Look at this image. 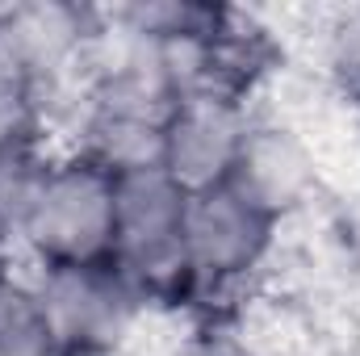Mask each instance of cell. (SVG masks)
<instances>
[{
	"instance_id": "obj_1",
	"label": "cell",
	"mask_w": 360,
	"mask_h": 356,
	"mask_svg": "<svg viewBox=\"0 0 360 356\" xmlns=\"http://www.w3.org/2000/svg\"><path fill=\"white\" fill-rule=\"evenodd\" d=\"M184 210L188 193L160 164L113 172L109 260L143 289L147 302L172 298L193 285L184 260Z\"/></svg>"
},
{
	"instance_id": "obj_2",
	"label": "cell",
	"mask_w": 360,
	"mask_h": 356,
	"mask_svg": "<svg viewBox=\"0 0 360 356\" xmlns=\"http://www.w3.org/2000/svg\"><path fill=\"white\" fill-rule=\"evenodd\" d=\"M21 248L38 265L109 260L113 252V172L80 151L59 155L21 231Z\"/></svg>"
},
{
	"instance_id": "obj_11",
	"label": "cell",
	"mask_w": 360,
	"mask_h": 356,
	"mask_svg": "<svg viewBox=\"0 0 360 356\" xmlns=\"http://www.w3.org/2000/svg\"><path fill=\"white\" fill-rule=\"evenodd\" d=\"M13 260H17V239L0 227V281H4L8 272H17V268H13Z\"/></svg>"
},
{
	"instance_id": "obj_4",
	"label": "cell",
	"mask_w": 360,
	"mask_h": 356,
	"mask_svg": "<svg viewBox=\"0 0 360 356\" xmlns=\"http://www.w3.org/2000/svg\"><path fill=\"white\" fill-rule=\"evenodd\" d=\"M276 227L235 184L188 193L184 210V260L188 281L201 289H226L269 260Z\"/></svg>"
},
{
	"instance_id": "obj_5",
	"label": "cell",
	"mask_w": 360,
	"mask_h": 356,
	"mask_svg": "<svg viewBox=\"0 0 360 356\" xmlns=\"http://www.w3.org/2000/svg\"><path fill=\"white\" fill-rule=\"evenodd\" d=\"M248 101L222 96V92H188L180 96L164 122V151L160 168L176 180L184 193H201L214 184H226L239 151L252 130Z\"/></svg>"
},
{
	"instance_id": "obj_6",
	"label": "cell",
	"mask_w": 360,
	"mask_h": 356,
	"mask_svg": "<svg viewBox=\"0 0 360 356\" xmlns=\"http://www.w3.org/2000/svg\"><path fill=\"white\" fill-rule=\"evenodd\" d=\"M226 184H235L272 222L293 218L319 193V155L285 122H252L239 164Z\"/></svg>"
},
{
	"instance_id": "obj_10",
	"label": "cell",
	"mask_w": 360,
	"mask_h": 356,
	"mask_svg": "<svg viewBox=\"0 0 360 356\" xmlns=\"http://www.w3.org/2000/svg\"><path fill=\"white\" fill-rule=\"evenodd\" d=\"M168 356H256V352H252V344L239 340L235 331L210 323V327H197V331H188L184 340H176V348Z\"/></svg>"
},
{
	"instance_id": "obj_7",
	"label": "cell",
	"mask_w": 360,
	"mask_h": 356,
	"mask_svg": "<svg viewBox=\"0 0 360 356\" xmlns=\"http://www.w3.org/2000/svg\"><path fill=\"white\" fill-rule=\"evenodd\" d=\"M0 356H63L34 276L8 272L0 281Z\"/></svg>"
},
{
	"instance_id": "obj_12",
	"label": "cell",
	"mask_w": 360,
	"mask_h": 356,
	"mask_svg": "<svg viewBox=\"0 0 360 356\" xmlns=\"http://www.w3.org/2000/svg\"><path fill=\"white\" fill-rule=\"evenodd\" d=\"M63 356H139V352L126 344V348H76V352H63Z\"/></svg>"
},
{
	"instance_id": "obj_8",
	"label": "cell",
	"mask_w": 360,
	"mask_h": 356,
	"mask_svg": "<svg viewBox=\"0 0 360 356\" xmlns=\"http://www.w3.org/2000/svg\"><path fill=\"white\" fill-rule=\"evenodd\" d=\"M59 155L46 151V143H34V147H8L0 151V227L17 239L21 248V231L51 180Z\"/></svg>"
},
{
	"instance_id": "obj_3",
	"label": "cell",
	"mask_w": 360,
	"mask_h": 356,
	"mask_svg": "<svg viewBox=\"0 0 360 356\" xmlns=\"http://www.w3.org/2000/svg\"><path fill=\"white\" fill-rule=\"evenodd\" d=\"M34 285L42 306L59 331L63 352L76 348H126L134 327L147 314L143 289L113 265V260H84V265H38Z\"/></svg>"
},
{
	"instance_id": "obj_9",
	"label": "cell",
	"mask_w": 360,
	"mask_h": 356,
	"mask_svg": "<svg viewBox=\"0 0 360 356\" xmlns=\"http://www.w3.org/2000/svg\"><path fill=\"white\" fill-rule=\"evenodd\" d=\"M327 72L360 96V8L344 13L327 30Z\"/></svg>"
},
{
	"instance_id": "obj_13",
	"label": "cell",
	"mask_w": 360,
	"mask_h": 356,
	"mask_svg": "<svg viewBox=\"0 0 360 356\" xmlns=\"http://www.w3.org/2000/svg\"><path fill=\"white\" fill-rule=\"evenodd\" d=\"M0 68H4V59H0Z\"/></svg>"
}]
</instances>
